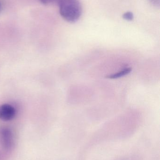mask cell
<instances>
[{"label":"cell","mask_w":160,"mask_h":160,"mask_svg":"<svg viewBox=\"0 0 160 160\" xmlns=\"http://www.w3.org/2000/svg\"><path fill=\"white\" fill-rule=\"evenodd\" d=\"M2 2H0V11H1V9H2Z\"/></svg>","instance_id":"9c48e42d"},{"label":"cell","mask_w":160,"mask_h":160,"mask_svg":"<svg viewBox=\"0 0 160 160\" xmlns=\"http://www.w3.org/2000/svg\"><path fill=\"white\" fill-rule=\"evenodd\" d=\"M151 3L156 7H159L160 0H148Z\"/></svg>","instance_id":"8992f818"},{"label":"cell","mask_w":160,"mask_h":160,"mask_svg":"<svg viewBox=\"0 0 160 160\" xmlns=\"http://www.w3.org/2000/svg\"><path fill=\"white\" fill-rule=\"evenodd\" d=\"M61 0H46L47 4L50 3H59Z\"/></svg>","instance_id":"52a82bcc"},{"label":"cell","mask_w":160,"mask_h":160,"mask_svg":"<svg viewBox=\"0 0 160 160\" xmlns=\"http://www.w3.org/2000/svg\"><path fill=\"white\" fill-rule=\"evenodd\" d=\"M16 110L12 105L3 104L0 105V119L4 121H10L15 118Z\"/></svg>","instance_id":"3957f363"},{"label":"cell","mask_w":160,"mask_h":160,"mask_svg":"<svg viewBox=\"0 0 160 160\" xmlns=\"http://www.w3.org/2000/svg\"><path fill=\"white\" fill-rule=\"evenodd\" d=\"M62 18L69 22H75L81 15L82 8L79 0H61L58 4Z\"/></svg>","instance_id":"6da1fadb"},{"label":"cell","mask_w":160,"mask_h":160,"mask_svg":"<svg viewBox=\"0 0 160 160\" xmlns=\"http://www.w3.org/2000/svg\"><path fill=\"white\" fill-rule=\"evenodd\" d=\"M132 70V68H126L123 70H122L116 74H112V75L106 76V78H107L110 79H116L128 75L131 72Z\"/></svg>","instance_id":"277c9868"},{"label":"cell","mask_w":160,"mask_h":160,"mask_svg":"<svg viewBox=\"0 0 160 160\" xmlns=\"http://www.w3.org/2000/svg\"><path fill=\"white\" fill-rule=\"evenodd\" d=\"M39 1H40V2L44 4H47V2H46V0H39Z\"/></svg>","instance_id":"ba28073f"},{"label":"cell","mask_w":160,"mask_h":160,"mask_svg":"<svg viewBox=\"0 0 160 160\" xmlns=\"http://www.w3.org/2000/svg\"><path fill=\"white\" fill-rule=\"evenodd\" d=\"M123 18L127 21H132L133 19V14L131 12H127L123 16Z\"/></svg>","instance_id":"5b68a950"},{"label":"cell","mask_w":160,"mask_h":160,"mask_svg":"<svg viewBox=\"0 0 160 160\" xmlns=\"http://www.w3.org/2000/svg\"><path fill=\"white\" fill-rule=\"evenodd\" d=\"M0 139L2 145L6 150L11 149L14 144V136L11 130L3 128L0 131Z\"/></svg>","instance_id":"7a4b0ae2"}]
</instances>
